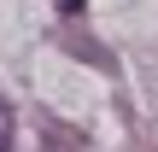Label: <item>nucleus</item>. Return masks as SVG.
Masks as SVG:
<instances>
[{"mask_svg":"<svg viewBox=\"0 0 158 152\" xmlns=\"http://www.w3.org/2000/svg\"><path fill=\"white\" fill-rule=\"evenodd\" d=\"M0 152H18V117L6 100H0Z\"/></svg>","mask_w":158,"mask_h":152,"instance_id":"f257e3e1","label":"nucleus"}]
</instances>
